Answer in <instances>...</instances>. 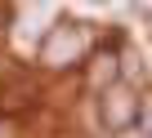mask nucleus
I'll return each instance as SVG.
<instances>
[{
	"label": "nucleus",
	"mask_w": 152,
	"mask_h": 138,
	"mask_svg": "<svg viewBox=\"0 0 152 138\" xmlns=\"http://www.w3.org/2000/svg\"><path fill=\"white\" fill-rule=\"evenodd\" d=\"M85 49H90V27L63 18V22L49 27V36L40 45V62L54 67V72H67V67H76V62L85 58Z\"/></svg>",
	"instance_id": "obj_1"
},
{
	"label": "nucleus",
	"mask_w": 152,
	"mask_h": 138,
	"mask_svg": "<svg viewBox=\"0 0 152 138\" xmlns=\"http://www.w3.org/2000/svg\"><path fill=\"white\" fill-rule=\"evenodd\" d=\"M139 116H143V98H134V89L112 85V89H103V94H99V120H103V129L125 134Z\"/></svg>",
	"instance_id": "obj_2"
},
{
	"label": "nucleus",
	"mask_w": 152,
	"mask_h": 138,
	"mask_svg": "<svg viewBox=\"0 0 152 138\" xmlns=\"http://www.w3.org/2000/svg\"><path fill=\"white\" fill-rule=\"evenodd\" d=\"M85 85L94 89V94H103V89H112L116 85V53H94L90 58V67H85Z\"/></svg>",
	"instance_id": "obj_3"
},
{
	"label": "nucleus",
	"mask_w": 152,
	"mask_h": 138,
	"mask_svg": "<svg viewBox=\"0 0 152 138\" xmlns=\"http://www.w3.org/2000/svg\"><path fill=\"white\" fill-rule=\"evenodd\" d=\"M0 138H18V125H14L9 116H0Z\"/></svg>",
	"instance_id": "obj_4"
},
{
	"label": "nucleus",
	"mask_w": 152,
	"mask_h": 138,
	"mask_svg": "<svg viewBox=\"0 0 152 138\" xmlns=\"http://www.w3.org/2000/svg\"><path fill=\"white\" fill-rule=\"evenodd\" d=\"M121 138H148V134H121Z\"/></svg>",
	"instance_id": "obj_5"
},
{
	"label": "nucleus",
	"mask_w": 152,
	"mask_h": 138,
	"mask_svg": "<svg viewBox=\"0 0 152 138\" xmlns=\"http://www.w3.org/2000/svg\"><path fill=\"white\" fill-rule=\"evenodd\" d=\"M90 5H107V0H90Z\"/></svg>",
	"instance_id": "obj_6"
}]
</instances>
